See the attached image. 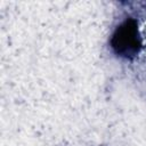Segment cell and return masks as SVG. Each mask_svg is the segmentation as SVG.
Returning <instances> with one entry per match:
<instances>
[{"label": "cell", "mask_w": 146, "mask_h": 146, "mask_svg": "<svg viewBox=\"0 0 146 146\" xmlns=\"http://www.w3.org/2000/svg\"><path fill=\"white\" fill-rule=\"evenodd\" d=\"M114 51L123 57H133L141 47L137 23L133 19H127L114 32L111 41Z\"/></svg>", "instance_id": "cell-1"}]
</instances>
